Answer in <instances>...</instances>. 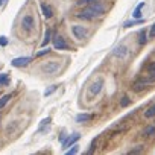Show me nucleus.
I'll return each instance as SVG.
<instances>
[{"label": "nucleus", "instance_id": "obj_18", "mask_svg": "<svg viewBox=\"0 0 155 155\" xmlns=\"http://www.w3.org/2000/svg\"><path fill=\"white\" fill-rule=\"evenodd\" d=\"M78 152H79V146H78L76 143L71 144L70 149H65V153H67V155H74V153H78Z\"/></svg>", "mask_w": 155, "mask_h": 155}, {"label": "nucleus", "instance_id": "obj_1", "mask_svg": "<svg viewBox=\"0 0 155 155\" xmlns=\"http://www.w3.org/2000/svg\"><path fill=\"white\" fill-rule=\"evenodd\" d=\"M104 12H105V8H104L101 3L93 2V3H88V6H87L82 12L76 14V17H78V18H84V20H93V18H96V17L104 15Z\"/></svg>", "mask_w": 155, "mask_h": 155}, {"label": "nucleus", "instance_id": "obj_4", "mask_svg": "<svg viewBox=\"0 0 155 155\" xmlns=\"http://www.w3.org/2000/svg\"><path fill=\"white\" fill-rule=\"evenodd\" d=\"M79 138H81V134H79V132H74V134L68 135V137H67V138H64V141H62V149H64V150H65V149H68L71 144H74Z\"/></svg>", "mask_w": 155, "mask_h": 155}, {"label": "nucleus", "instance_id": "obj_10", "mask_svg": "<svg viewBox=\"0 0 155 155\" xmlns=\"http://www.w3.org/2000/svg\"><path fill=\"white\" fill-rule=\"evenodd\" d=\"M93 119V114H87V113H82V114H78L76 116V122L78 123H87Z\"/></svg>", "mask_w": 155, "mask_h": 155}, {"label": "nucleus", "instance_id": "obj_12", "mask_svg": "<svg viewBox=\"0 0 155 155\" xmlns=\"http://www.w3.org/2000/svg\"><path fill=\"white\" fill-rule=\"evenodd\" d=\"M146 20L144 18H135V20H131V21H125L123 23V28H131V26H137V25H143Z\"/></svg>", "mask_w": 155, "mask_h": 155}, {"label": "nucleus", "instance_id": "obj_26", "mask_svg": "<svg viewBox=\"0 0 155 155\" xmlns=\"http://www.w3.org/2000/svg\"><path fill=\"white\" fill-rule=\"evenodd\" d=\"M47 53H50V49H49V47H47V49L43 47V50H40V52L37 53V56H44V55H47Z\"/></svg>", "mask_w": 155, "mask_h": 155}, {"label": "nucleus", "instance_id": "obj_5", "mask_svg": "<svg viewBox=\"0 0 155 155\" xmlns=\"http://www.w3.org/2000/svg\"><path fill=\"white\" fill-rule=\"evenodd\" d=\"M35 26V21H34V17L32 15H25L21 18V28L26 31V32H31Z\"/></svg>", "mask_w": 155, "mask_h": 155}, {"label": "nucleus", "instance_id": "obj_16", "mask_svg": "<svg viewBox=\"0 0 155 155\" xmlns=\"http://www.w3.org/2000/svg\"><path fill=\"white\" fill-rule=\"evenodd\" d=\"M143 6H144V2H141L140 5H137V8H135V11L132 14L134 18H141V9H143Z\"/></svg>", "mask_w": 155, "mask_h": 155}, {"label": "nucleus", "instance_id": "obj_28", "mask_svg": "<svg viewBox=\"0 0 155 155\" xmlns=\"http://www.w3.org/2000/svg\"><path fill=\"white\" fill-rule=\"evenodd\" d=\"M50 122H52V120H50L49 117H47V119H44V120L41 122V126H40V131H43V129H44V126H46V125H49Z\"/></svg>", "mask_w": 155, "mask_h": 155}, {"label": "nucleus", "instance_id": "obj_14", "mask_svg": "<svg viewBox=\"0 0 155 155\" xmlns=\"http://www.w3.org/2000/svg\"><path fill=\"white\" fill-rule=\"evenodd\" d=\"M50 40H52V31H50V29H46V34H44V40H43V43H41V47H46Z\"/></svg>", "mask_w": 155, "mask_h": 155}, {"label": "nucleus", "instance_id": "obj_24", "mask_svg": "<svg viewBox=\"0 0 155 155\" xmlns=\"http://www.w3.org/2000/svg\"><path fill=\"white\" fill-rule=\"evenodd\" d=\"M143 149H144L143 146H137L135 149H132V150H129V152H128V155H135V153H140V152H141Z\"/></svg>", "mask_w": 155, "mask_h": 155}, {"label": "nucleus", "instance_id": "obj_27", "mask_svg": "<svg viewBox=\"0 0 155 155\" xmlns=\"http://www.w3.org/2000/svg\"><path fill=\"white\" fill-rule=\"evenodd\" d=\"M8 44V38L5 37V35H2V37H0V46H2V47H5Z\"/></svg>", "mask_w": 155, "mask_h": 155}, {"label": "nucleus", "instance_id": "obj_2", "mask_svg": "<svg viewBox=\"0 0 155 155\" xmlns=\"http://www.w3.org/2000/svg\"><path fill=\"white\" fill-rule=\"evenodd\" d=\"M59 62L58 61H49V62H44L43 65H41V71L44 73V74H55L58 70H59Z\"/></svg>", "mask_w": 155, "mask_h": 155}, {"label": "nucleus", "instance_id": "obj_31", "mask_svg": "<svg viewBox=\"0 0 155 155\" xmlns=\"http://www.w3.org/2000/svg\"><path fill=\"white\" fill-rule=\"evenodd\" d=\"M6 2H8V0H0V6H3Z\"/></svg>", "mask_w": 155, "mask_h": 155}, {"label": "nucleus", "instance_id": "obj_21", "mask_svg": "<svg viewBox=\"0 0 155 155\" xmlns=\"http://www.w3.org/2000/svg\"><path fill=\"white\" fill-rule=\"evenodd\" d=\"M147 70H149V76H150V79H153V81H155V62L149 64Z\"/></svg>", "mask_w": 155, "mask_h": 155}, {"label": "nucleus", "instance_id": "obj_9", "mask_svg": "<svg viewBox=\"0 0 155 155\" xmlns=\"http://www.w3.org/2000/svg\"><path fill=\"white\" fill-rule=\"evenodd\" d=\"M113 55L117 56V58H120V59H123V58H126V55H128V47H126V46H117V47L114 49Z\"/></svg>", "mask_w": 155, "mask_h": 155}, {"label": "nucleus", "instance_id": "obj_30", "mask_svg": "<svg viewBox=\"0 0 155 155\" xmlns=\"http://www.w3.org/2000/svg\"><path fill=\"white\" fill-rule=\"evenodd\" d=\"M94 149H96V140H93V143H91V146H90V149H88V153H93Z\"/></svg>", "mask_w": 155, "mask_h": 155}, {"label": "nucleus", "instance_id": "obj_8", "mask_svg": "<svg viewBox=\"0 0 155 155\" xmlns=\"http://www.w3.org/2000/svg\"><path fill=\"white\" fill-rule=\"evenodd\" d=\"M71 32H73V35H74L78 40H84V38L87 37V31L84 29V26H79V25L73 26V28H71Z\"/></svg>", "mask_w": 155, "mask_h": 155}, {"label": "nucleus", "instance_id": "obj_29", "mask_svg": "<svg viewBox=\"0 0 155 155\" xmlns=\"http://www.w3.org/2000/svg\"><path fill=\"white\" fill-rule=\"evenodd\" d=\"M149 37L150 38H155V23L150 26V32H149Z\"/></svg>", "mask_w": 155, "mask_h": 155}, {"label": "nucleus", "instance_id": "obj_23", "mask_svg": "<svg viewBox=\"0 0 155 155\" xmlns=\"http://www.w3.org/2000/svg\"><path fill=\"white\" fill-rule=\"evenodd\" d=\"M129 104H131V99H129L128 96H123V97H122V101H120V107H122V108H125V107H128Z\"/></svg>", "mask_w": 155, "mask_h": 155}, {"label": "nucleus", "instance_id": "obj_22", "mask_svg": "<svg viewBox=\"0 0 155 155\" xmlns=\"http://www.w3.org/2000/svg\"><path fill=\"white\" fill-rule=\"evenodd\" d=\"M56 88H58V85H50V87L44 91V96H46V97H47V96H50L52 93H55V91H56Z\"/></svg>", "mask_w": 155, "mask_h": 155}, {"label": "nucleus", "instance_id": "obj_6", "mask_svg": "<svg viewBox=\"0 0 155 155\" xmlns=\"http://www.w3.org/2000/svg\"><path fill=\"white\" fill-rule=\"evenodd\" d=\"M53 40V47L56 49V50H67L68 49V44L65 43V40L62 38V37H55V38H52Z\"/></svg>", "mask_w": 155, "mask_h": 155}, {"label": "nucleus", "instance_id": "obj_13", "mask_svg": "<svg viewBox=\"0 0 155 155\" xmlns=\"http://www.w3.org/2000/svg\"><path fill=\"white\" fill-rule=\"evenodd\" d=\"M9 74L8 73H0V87H6L9 85Z\"/></svg>", "mask_w": 155, "mask_h": 155}, {"label": "nucleus", "instance_id": "obj_20", "mask_svg": "<svg viewBox=\"0 0 155 155\" xmlns=\"http://www.w3.org/2000/svg\"><path fill=\"white\" fill-rule=\"evenodd\" d=\"M143 134H144V135H149V137L155 135V126H147V128H144Z\"/></svg>", "mask_w": 155, "mask_h": 155}, {"label": "nucleus", "instance_id": "obj_7", "mask_svg": "<svg viewBox=\"0 0 155 155\" xmlns=\"http://www.w3.org/2000/svg\"><path fill=\"white\" fill-rule=\"evenodd\" d=\"M31 61H32L31 56H20V58L12 59V61H11V65H12V67H25V65H28Z\"/></svg>", "mask_w": 155, "mask_h": 155}, {"label": "nucleus", "instance_id": "obj_19", "mask_svg": "<svg viewBox=\"0 0 155 155\" xmlns=\"http://www.w3.org/2000/svg\"><path fill=\"white\" fill-rule=\"evenodd\" d=\"M11 99H12V94H5L2 99H0V110H2V108H3Z\"/></svg>", "mask_w": 155, "mask_h": 155}, {"label": "nucleus", "instance_id": "obj_25", "mask_svg": "<svg viewBox=\"0 0 155 155\" xmlns=\"http://www.w3.org/2000/svg\"><path fill=\"white\" fill-rule=\"evenodd\" d=\"M93 2H97V0H78V5L82 6V5H88V3H93Z\"/></svg>", "mask_w": 155, "mask_h": 155}, {"label": "nucleus", "instance_id": "obj_17", "mask_svg": "<svg viewBox=\"0 0 155 155\" xmlns=\"http://www.w3.org/2000/svg\"><path fill=\"white\" fill-rule=\"evenodd\" d=\"M144 117H146V119H152V117H155V104H153L150 108H147V110L144 111Z\"/></svg>", "mask_w": 155, "mask_h": 155}, {"label": "nucleus", "instance_id": "obj_11", "mask_svg": "<svg viewBox=\"0 0 155 155\" xmlns=\"http://www.w3.org/2000/svg\"><path fill=\"white\" fill-rule=\"evenodd\" d=\"M41 11H43V15H44L46 18H52V15H53L52 6H49V5H46V3H41Z\"/></svg>", "mask_w": 155, "mask_h": 155}, {"label": "nucleus", "instance_id": "obj_3", "mask_svg": "<svg viewBox=\"0 0 155 155\" xmlns=\"http://www.w3.org/2000/svg\"><path fill=\"white\" fill-rule=\"evenodd\" d=\"M104 79H97V81H94L90 87H88V94L90 96H97L101 91H102V87H104Z\"/></svg>", "mask_w": 155, "mask_h": 155}, {"label": "nucleus", "instance_id": "obj_15", "mask_svg": "<svg viewBox=\"0 0 155 155\" xmlns=\"http://www.w3.org/2000/svg\"><path fill=\"white\" fill-rule=\"evenodd\" d=\"M146 41H147L146 31H144V29H141V31L138 32V44H140V46H143V44H146Z\"/></svg>", "mask_w": 155, "mask_h": 155}]
</instances>
